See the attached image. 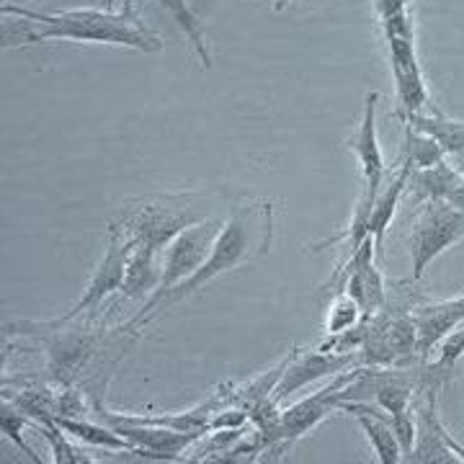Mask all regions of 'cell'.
<instances>
[{
  "label": "cell",
  "instance_id": "obj_18",
  "mask_svg": "<svg viewBox=\"0 0 464 464\" xmlns=\"http://www.w3.org/2000/svg\"><path fill=\"white\" fill-rule=\"evenodd\" d=\"M462 173L457 168H451L447 160H441L439 166L423 168V170H413L408 188L413 191L415 199H447L454 201L459 186H462Z\"/></svg>",
  "mask_w": 464,
  "mask_h": 464
},
{
  "label": "cell",
  "instance_id": "obj_22",
  "mask_svg": "<svg viewBox=\"0 0 464 464\" xmlns=\"http://www.w3.org/2000/svg\"><path fill=\"white\" fill-rule=\"evenodd\" d=\"M444 155H447V152L441 150V145H439L433 137L418 132L411 124H405V142H402V148H400V158H405V160L413 166V170L439 166V163L444 160Z\"/></svg>",
  "mask_w": 464,
  "mask_h": 464
},
{
  "label": "cell",
  "instance_id": "obj_23",
  "mask_svg": "<svg viewBox=\"0 0 464 464\" xmlns=\"http://www.w3.org/2000/svg\"><path fill=\"white\" fill-rule=\"evenodd\" d=\"M21 413H24V411L18 408L16 402H11V405H8V400H5V402H3V411H0V431H3L5 439H11V441L21 449V454H24L26 459H32L34 464H42V457H39V454H36V451L24 441V433H21L24 426H29V423L34 426V420L29 418V415H21Z\"/></svg>",
  "mask_w": 464,
  "mask_h": 464
},
{
  "label": "cell",
  "instance_id": "obj_13",
  "mask_svg": "<svg viewBox=\"0 0 464 464\" xmlns=\"http://www.w3.org/2000/svg\"><path fill=\"white\" fill-rule=\"evenodd\" d=\"M111 429L132 444V454L158 462H176L186 449L204 436V433L176 431L166 426H140V423H114Z\"/></svg>",
  "mask_w": 464,
  "mask_h": 464
},
{
  "label": "cell",
  "instance_id": "obj_7",
  "mask_svg": "<svg viewBox=\"0 0 464 464\" xmlns=\"http://www.w3.org/2000/svg\"><path fill=\"white\" fill-rule=\"evenodd\" d=\"M225 227V219L212 217V219H199L191 227H186L173 237V243L166 248V258H163V271H160V284L155 289L152 297L166 295L168 289L179 286L186 282L191 274H197V268L209 258V253L215 248V240Z\"/></svg>",
  "mask_w": 464,
  "mask_h": 464
},
{
  "label": "cell",
  "instance_id": "obj_27",
  "mask_svg": "<svg viewBox=\"0 0 464 464\" xmlns=\"http://www.w3.org/2000/svg\"><path fill=\"white\" fill-rule=\"evenodd\" d=\"M289 3H295V0H276V3H274V11H284Z\"/></svg>",
  "mask_w": 464,
  "mask_h": 464
},
{
  "label": "cell",
  "instance_id": "obj_16",
  "mask_svg": "<svg viewBox=\"0 0 464 464\" xmlns=\"http://www.w3.org/2000/svg\"><path fill=\"white\" fill-rule=\"evenodd\" d=\"M411 173H413V166L400 158L398 173L392 176V181L384 186V191H380V197L374 201V209L369 215V235L374 237V246H377V258H382V248H384V235H387V227L392 222V217L398 212V201L402 197V191L408 188V181H411Z\"/></svg>",
  "mask_w": 464,
  "mask_h": 464
},
{
  "label": "cell",
  "instance_id": "obj_26",
  "mask_svg": "<svg viewBox=\"0 0 464 464\" xmlns=\"http://www.w3.org/2000/svg\"><path fill=\"white\" fill-rule=\"evenodd\" d=\"M372 3H374V14L380 18V24L398 16L402 11H411V0H372Z\"/></svg>",
  "mask_w": 464,
  "mask_h": 464
},
{
  "label": "cell",
  "instance_id": "obj_17",
  "mask_svg": "<svg viewBox=\"0 0 464 464\" xmlns=\"http://www.w3.org/2000/svg\"><path fill=\"white\" fill-rule=\"evenodd\" d=\"M155 256L158 250L142 248V246H130V256H127V268H124V282H121V295L130 299L152 297L160 276H158V266H155Z\"/></svg>",
  "mask_w": 464,
  "mask_h": 464
},
{
  "label": "cell",
  "instance_id": "obj_15",
  "mask_svg": "<svg viewBox=\"0 0 464 464\" xmlns=\"http://www.w3.org/2000/svg\"><path fill=\"white\" fill-rule=\"evenodd\" d=\"M341 411L351 413L359 420V426L364 429L366 439H369V444H372L382 464L402 462V447H400V439L395 429H392V418L390 415H382L377 408L366 405L364 400H359V402H341Z\"/></svg>",
  "mask_w": 464,
  "mask_h": 464
},
{
  "label": "cell",
  "instance_id": "obj_4",
  "mask_svg": "<svg viewBox=\"0 0 464 464\" xmlns=\"http://www.w3.org/2000/svg\"><path fill=\"white\" fill-rule=\"evenodd\" d=\"M464 237V209L447 199L423 201V209L415 215L408 235L411 258H413V279L418 282L436 256L451 248Z\"/></svg>",
  "mask_w": 464,
  "mask_h": 464
},
{
  "label": "cell",
  "instance_id": "obj_9",
  "mask_svg": "<svg viewBox=\"0 0 464 464\" xmlns=\"http://www.w3.org/2000/svg\"><path fill=\"white\" fill-rule=\"evenodd\" d=\"M5 331L14 335H42L47 343V353H50L52 380L63 387H70L72 377L83 369L96 348V335H91V333H63L65 328H47L42 323H14V325H5Z\"/></svg>",
  "mask_w": 464,
  "mask_h": 464
},
{
  "label": "cell",
  "instance_id": "obj_21",
  "mask_svg": "<svg viewBox=\"0 0 464 464\" xmlns=\"http://www.w3.org/2000/svg\"><path fill=\"white\" fill-rule=\"evenodd\" d=\"M160 8H166L170 18L179 24V29L186 34V39L191 42V47L197 52L199 63L207 70L212 67V54H209V47H207V39H204V29H201L199 16L191 11V5L186 0H155Z\"/></svg>",
  "mask_w": 464,
  "mask_h": 464
},
{
  "label": "cell",
  "instance_id": "obj_25",
  "mask_svg": "<svg viewBox=\"0 0 464 464\" xmlns=\"http://www.w3.org/2000/svg\"><path fill=\"white\" fill-rule=\"evenodd\" d=\"M364 320V313L359 307V302L351 297V295H338L335 302L328 310V320H325V333L328 335H341V333L351 331L353 325H359Z\"/></svg>",
  "mask_w": 464,
  "mask_h": 464
},
{
  "label": "cell",
  "instance_id": "obj_8",
  "mask_svg": "<svg viewBox=\"0 0 464 464\" xmlns=\"http://www.w3.org/2000/svg\"><path fill=\"white\" fill-rule=\"evenodd\" d=\"M441 382L423 374V390L415 405V444L405 462H464V447L444 429L436 413V395Z\"/></svg>",
  "mask_w": 464,
  "mask_h": 464
},
{
  "label": "cell",
  "instance_id": "obj_14",
  "mask_svg": "<svg viewBox=\"0 0 464 464\" xmlns=\"http://www.w3.org/2000/svg\"><path fill=\"white\" fill-rule=\"evenodd\" d=\"M413 317L418 328L415 351L426 362L449 333L464 323V297L447 299V302H418L413 304Z\"/></svg>",
  "mask_w": 464,
  "mask_h": 464
},
{
  "label": "cell",
  "instance_id": "obj_6",
  "mask_svg": "<svg viewBox=\"0 0 464 464\" xmlns=\"http://www.w3.org/2000/svg\"><path fill=\"white\" fill-rule=\"evenodd\" d=\"M359 374H362V364L351 366L346 372H341L328 387H323L320 392H313L310 398L299 400L295 405L284 408L279 431H276V444L268 451L271 459H279L286 449L292 447L295 441H299L304 433L313 431L320 420H325L328 415L341 411V390L346 387L348 382L356 380Z\"/></svg>",
  "mask_w": 464,
  "mask_h": 464
},
{
  "label": "cell",
  "instance_id": "obj_19",
  "mask_svg": "<svg viewBox=\"0 0 464 464\" xmlns=\"http://www.w3.org/2000/svg\"><path fill=\"white\" fill-rule=\"evenodd\" d=\"M402 124H411L418 132L433 137L449 155H464V121H454L429 106L426 111L415 114L413 119H408Z\"/></svg>",
  "mask_w": 464,
  "mask_h": 464
},
{
  "label": "cell",
  "instance_id": "obj_11",
  "mask_svg": "<svg viewBox=\"0 0 464 464\" xmlns=\"http://www.w3.org/2000/svg\"><path fill=\"white\" fill-rule=\"evenodd\" d=\"M392 75H395V91H398V114L402 121L413 119L415 114L429 109V91L423 83L420 63L415 54V36H384Z\"/></svg>",
  "mask_w": 464,
  "mask_h": 464
},
{
  "label": "cell",
  "instance_id": "obj_1",
  "mask_svg": "<svg viewBox=\"0 0 464 464\" xmlns=\"http://www.w3.org/2000/svg\"><path fill=\"white\" fill-rule=\"evenodd\" d=\"M271 237H274V204L268 199H243L225 219V227L215 240V248L209 253V258L201 264V268H197V274H191L179 286L168 289L166 295L150 297L148 304L121 331L140 328L142 323H150L158 315H163L170 304L194 295L204 284H209L237 266L261 258L271 246Z\"/></svg>",
  "mask_w": 464,
  "mask_h": 464
},
{
  "label": "cell",
  "instance_id": "obj_12",
  "mask_svg": "<svg viewBox=\"0 0 464 464\" xmlns=\"http://www.w3.org/2000/svg\"><path fill=\"white\" fill-rule=\"evenodd\" d=\"M356 364H362L359 351H323V348L320 351H304V348H297L271 398L276 402H284L292 392L313 384L320 377L341 374V372H346Z\"/></svg>",
  "mask_w": 464,
  "mask_h": 464
},
{
  "label": "cell",
  "instance_id": "obj_3",
  "mask_svg": "<svg viewBox=\"0 0 464 464\" xmlns=\"http://www.w3.org/2000/svg\"><path fill=\"white\" fill-rule=\"evenodd\" d=\"M204 217L197 209V199L191 197H166V199L142 201L132 209L111 219V230L121 232L130 246L166 250L173 237L199 222Z\"/></svg>",
  "mask_w": 464,
  "mask_h": 464
},
{
  "label": "cell",
  "instance_id": "obj_10",
  "mask_svg": "<svg viewBox=\"0 0 464 464\" xmlns=\"http://www.w3.org/2000/svg\"><path fill=\"white\" fill-rule=\"evenodd\" d=\"M127 256H130V240H127L121 232L109 230V248H106V256L101 258L99 268H96L91 284L85 286V292L81 295V299L67 310L65 315L57 317V320H50V323H44V325H50V328L67 325L70 320L81 317L83 313L96 310L101 304V299L114 295L116 289H121L124 268H127Z\"/></svg>",
  "mask_w": 464,
  "mask_h": 464
},
{
  "label": "cell",
  "instance_id": "obj_5",
  "mask_svg": "<svg viewBox=\"0 0 464 464\" xmlns=\"http://www.w3.org/2000/svg\"><path fill=\"white\" fill-rule=\"evenodd\" d=\"M418 328H415L413 307H382L369 320V331L362 348V366H398L408 364L418 356Z\"/></svg>",
  "mask_w": 464,
  "mask_h": 464
},
{
  "label": "cell",
  "instance_id": "obj_20",
  "mask_svg": "<svg viewBox=\"0 0 464 464\" xmlns=\"http://www.w3.org/2000/svg\"><path fill=\"white\" fill-rule=\"evenodd\" d=\"M67 433H72L75 439H81L85 444H93L101 449H116V451H134L132 444L119 436L114 429H106V426H96L91 420L83 418H72V415H52Z\"/></svg>",
  "mask_w": 464,
  "mask_h": 464
},
{
  "label": "cell",
  "instance_id": "obj_2",
  "mask_svg": "<svg viewBox=\"0 0 464 464\" xmlns=\"http://www.w3.org/2000/svg\"><path fill=\"white\" fill-rule=\"evenodd\" d=\"M5 16H18L39 26L36 32L24 34L21 39L26 44H36L44 39H70L85 44H116V47H132L140 52H160L163 39L145 26L140 14L124 11H99V8H70V11H32L21 5H3Z\"/></svg>",
  "mask_w": 464,
  "mask_h": 464
},
{
  "label": "cell",
  "instance_id": "obj_24",
  "mask_svg": "<svg viewBox=\"0 0 464 464\" xmlns=\"http://www.w3.org/2000/svg\"><path fill=\"white\" fill-rule=\"evenodd\" d=\"M436 362H433L426 372V377H431V380H444V374L447 372H451L454 366H457V362L464 356V323L462 325H457L454 331L449 333L447 338L436 346Z\"/></svg>",
  "mask_w": 464,
  "mask_h": 464
}]
</instances>
